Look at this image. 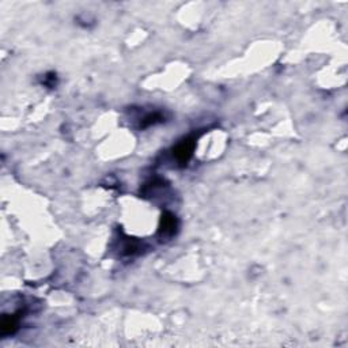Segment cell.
Masks as SVG:
<instances>
[{"mask_svg":"<svg viewBox=\"0 0 348 348\" xmlns=\"http://www.w3.org/2000/svg\"><path fill=\"white\" fill-rule=\"evenodd\" d=\"M17 328V318L15 317H4L1 321V333L10 335Z\"/></svg>","mask_w":348,"mask_h":348,"instance_id":"3957f363","label":"cell"},{"mask_svg":"<svg viewBox=\"0 0 348 348\" xmlns=\"http://www.w3.org/2000/svg\"><path fill=\"white\" fill-rule=\"evenodd\" d=\"M177 228V221L176 216H173L171 214H165L162 216L161 221V233L164 235H173L174 231Z\"/></svg>","mask_w":348,"mask_h":348,"instance_id":"7a4b0ae2","label":"cell"},{"mask_svg":"<svg viewBox=\"0 0 348 348\" xmlns=\"http://www.w3.org/2000/svg\"><path fill=\"white\" fill-rule=\"evenodd\" d=\"M195 150V142L192 139L184 140L183 143H180L174 148V157L180 164H186L189 158L192 157V152Z\"/></svg>","mask_w":348,"mask_h":348,"instance_id":"6da1fadb","label":"cell"}]
</instances>
